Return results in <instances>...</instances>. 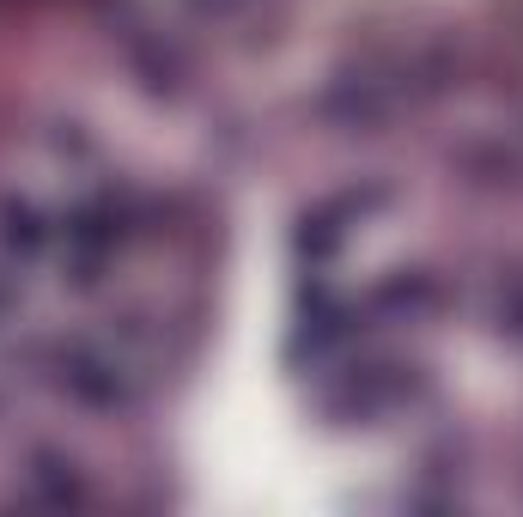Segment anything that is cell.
I'll list each match as a JSON object with an SVG mask.
<instances>
[{
    "instance_id": "6da1fadb",
    "label": "cell",
    "mask_w": 523,
    "mask_h": 517,
    "mask_svg": "<svg viewBox=\"0 0 523 517\" xmlns=\"http://www.w3.org/2000/svg\"><path fill=\"white\" fill-rule=\"evenodd\" d=\"M335 207H323V213H311L305 219V232H298V250H305V256H329L335 250V238H341V226H335Z\"/></svg>"
},
{
    "instance_id": "3957f363",
    "label": "cell",
    "mask_w": 523,
    "mask_h": 517,
    "mask_svg": "<svg viewBox=\"0 0 523 517\" xmlns=\"http://www.w3.org/2000/svg\"><path fill=\"white\" fill-rule=\"evenodd\" d=\"M499 317H505V329H511V335H523V280H517V299H511V292L499 299Z\"/></svg>"
},
{
    "instance_id": "7a4b0ae2",
    "label": "cell",
    "mask_w": 523,
    "mask_h": 517,
    "mask_svg": "<svg viewBox=\"0 0 523 517\" xmlns=\"http://www.w3.org/2000/svg\"><path fill=\"white\" fill-rule=\"evenodd\" d=\"M7 244H37V219L25 207H7Z\"/></svg>"
}]
</instances>
